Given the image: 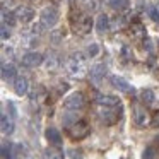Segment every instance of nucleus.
I'll list each match as a JSON object with an SVG mask.
<instances>
[{"mask_svg":"<svg viewBox=\"0 0 159 159\" xmlns=\"http://www.w3.org/2000/svg\"><path fill=\"white\" fill-rule=\"evenodd\" d=\"M94 22L93 19H91L89 14H84V12H80V14L74 16L72 17V29L74 33H77V34H89L91 29H93Z\"/></svg>","mask_w":159,"mask_h":159,"instance_id":"nucleus-1","label":"nucleus"},{"mask_svg":"<svg viewBox=\"0 0 159 159\" xmlns=\"http://www.w3.org/2000/svg\"><path fill=\"white\" fill-rule=\"evenodd\" d=\"M132 118H134V123L137 125V127H140V128L152 125L151 113L147 111V108L142 106V104H139V103H135L134 106H132Z\"/></svg>","mask_w":159,"mask_h":159,"instance_id":"nucleus-2","label":"nucleus"},{"mask_svg":"<svg viewBox=\"0 0 159 159\" xmlns=\"http://www.w3.org/2000/svg\"><path fill=\"white\" fill-rule=\"evenodd\" d=\"M98 116H99V120L103 121V123L113 125L120 120L121 110L120 108L116 110V106H101V104H98Z\"/></svg>","mask_w":159,"mask_h":159,"instance_id":"nucleus-3","label":"nucleus"},{"mask_svg":"<svg viewBox=\"0 0 159 159\" xmlns=\"http://www.w3.org/2000/svg\"><path fill=\"white\" fill-rule=\"evenodd\" d=\"M67 70H69L70 75L74 77H82L86 74V62L80 55H72L67 58Z\"/></svg>","mask_w":159,"mask_h":159,"instance_id":"nucleus-4","label":"nucleus"},{"mask_svg":"<svg viewBox=\"0 0 159 159\" xmlns=\"http://www.w3.org/2000/svg\"><path fill=\"white\" fill-rule=\"evenodd\" d=\"M67 132H69L70 139H74V140H80V139L87 137L91 132V127L87 121L84 120H79V121H74L72 125H69L67 127Z\"/></svg>","mask_w":159,"mask_h":159,"instance_id":"nucleus-5","label":"nucleus"},{"mask_svg":"<svg viewBox=\"0 0 159 159\" xmlns=\"http://www.w3.org/2000/svg\"><path fill=\"white\" fill-rule=\"evenodd\" d=\"M58 11H57L55 7H45L41 11V16H39V21H41V28H46V29H52L57 26V22H58Z\"/></svg>","mask_w":159,"mask_h":159,"instance_id":"nucleus-6","label":"nucleus"},{"mask_svg":"<svg viewBox=\"0 0 159 159\" xmlns=\"http://www.w3.org/2000/svg\"><path fill=\"white\" fill-rule=\"evenodd\" d=\"M84 104H86V99H84V94L75 91V93L69 94V96L63 99V108L69 111H77V110H82Z\"/></svg>","mask_w":159,"mask_h":159,"instance_id":"nucleus-7","label":"nucleus"},{"mask_svg":"<svg viewBox=\"0 0 159 159\" xmlns=\"http://www.w3.org/2000/svg\"><path fill=\"white\" fill-rule=\"evenodd\" d=\"M21 62H22V65L28 67V69H34V67H39L43 62H45V57H43V53H39V52H28L21 58Z\"/></svg>","mask_w":159,"mask_h":159,"instance_id":"nucleus-8","label":"nucleus"},{"mask_svg":"<svg viewBox=\"0 0 159 159\" xmlns=\"http://www.w3.org/2000/svg\"><path fill=\"white\" fill-rule=\"evenodd\" d=\"M16 17H17V21L22 22V24H29V22L34 19V11H33L31 7H28V5H19V7L16 9Z\"/></svg>","mask_w":159,"mask_h":159,"instance_id":"nucleus-9","label":"nucleus"},{"mask_svg":"<svg viewBox=\"0 0 159 159\" xmlns=\"http://www.w3.org/2000/svg\"><path fill=\"white\" fill-rule=\"evenodd\" d=\"M110 82H111V86H113L115 89H118L120 93H134V87L128 84V80H125L123 77H120V75H111Z\"/></svg>","mask_w":159,"mask_h":159,"instance_id":"nucleus-10","label":"nucleus"},{"mask_svg":"<svg viewBox=\"0 0 159 159\" xmlns=\"http://www.w3.org/2000/svg\"><path fill=\"white\" fill-rule=\"evenodd\" d=\"M28 91H29V80L22 75H17L14 80V93L17 96H24V94H28Z\"/></svg>","mask_w":159,"mask_h":159,"instance_id":"nucleus-11","label":"nucleus"},{"mask_svg":"<svg viewBox=\"0 0 159 159\" xmlns=\"http://www.w3.org/2000/svg\"><path fill=\"white\" fill-rule=\"evenodd\" d=\"M96 103L101 104V106H121L120 98L110 96V94H99V96H96Z\"/></svg>","mask_w":159,"mask_h":159,"instance_id":"nucleus-12","label":"nucleus"},{"mask_svg":"<svg viewBox=\"0 0 159 159\" xmlns=\"http://www.w3.org/2000/svg\"><path fill=\"white\" fill-rule=\"evenodd\" d=\"M104 75H106V65L104 63H98L91 69V80L94 84H99L104 79Z\"/></svg>","mask_w":159,"mask_h":159,"instance_id":"nucleus-13","label":"nucleus"},{"mask_svg":"<svg viewBox=\"0 0 159 159\" xmlns=\"http://www.w3.org/2000/svg\"><path fill=\"white\" fill-rule=\"evenodd\" d=\"M17 72H16V67L12 63H2V79L4 80H16Z\"/></svg>","mask_w":159,"mask_h":159,"instance_id":"nucleus-14","label":"nucleus"},{"mask_svg":"<svg viewBox=\"0 0 159 159\" xmlns=\"http://www.w3.org/2000/svg\"><path fill=\"white\" fill-rule=\"evenodd\" d=\"M46 139H48V142L52 145H55V147H60V145H62V135H60V132L57 130V128H48V130H46Z\"/></svg>","mask_w":159,"mask_h":159,"instance_id":"nucleus-15","label":"nucleus"},{"mask_svg":"<svg viewBox=\"0 0 159 159\" xmlns=\"http://www.w3.org/2000/svg\"><path fill=\"white\" fill-rule=\"evenodd\" d=\"M0 127H2V134L4 135H11L12 132H14V121H12V118H9L7 115H2Z\"/></svg>","mask_w":159,"mask_h":159,"instance_id":"nucleus-16","label":"nucleus"},{"mask_svg":"<svg viewBox=\"0 0 159 159\" xmlns=\"http://www.w3.org/2000/svg\"><path fill=\"white\" fill-rule=\"evenodd\" d=\"M130 36L134 39H145V28L142 24H132L130 26Z\"/></svg>","mask_w":159,"mask_h":159,"instance_id":"nucleus-17","label":"nucleus"},{"mask_svg":"<svg viewBox=\"0 0 159 159\" xmlns=\"http://www.w3.org/2000/svg\"><path fill=\"white\" fill-rule=\"evenodd\" d=\"M96 29H98V33L108 31V29H110V17L104 16V14H99V17H98V21H96Z\"/></svg>","mask_w":159,"mask_h":159,"instance_id":"nucleus-18","label":"nucleus"},{"mask_svg":"<svg viewBox=\"0 0 159 159\" xmlns=\"http://www.w3.org/2000/svg\"><path fill=\"white\" fill-rule=\"evenodd\" d=\"M108 5H110L113 11L121 12V11H127L130 2H128V0H108Z\"/></svg>","mask_w":159,"mask_h":159,"instance_id":"nucleus-19","label":"nucleus"},{"mask_svg":"<svg viewBox=\"0 0 159 159\" xmlns=\"http://www.w3.org/2000/svg\"><path fill=\"white\" fill-rule=\"evenodd\" d=\"M16 21H17V17H16V12H9V11H5V9H2V24H5V26H14L16 24Z\"/></svg>","mask_w":159,"mask_h":159,"instance_id":"nucleus-20","label":"nucleus"},{"mask_svg":"<svg viewBox=\"0 0 159 159\" xmlns=\"http://www.w3.org/2000/svg\"><path fill=\"white\" fill-rule=\"evenodd\" d=\"M45 159H63V152L58 151V149H46L45 151Z\"/></svg>","mask_w":159,"mask_h":159,"instance_id":"nucleus-21","label":"nucleus"},{"mask_svg":"<svg viewBox=\"0 0 159 159\" xmlns=\"http://www.w3.org/2000/svg\"><path fill=\"white\" fill-rule=\"evenodd\" d=\"M140 96H142V99H144V103H154V99H156V96H154V93H152L151 89H144L140 93Z\"/></svg>","mask_w":159,"mask_h":159,"instance_id":"nucleus-22","label":"nucleus"},{"mask_svg":"<svg viewBox=\"0 0 159 159\" xmlns=\"http://www.w3.org/2000/svg\"><path fill=\"white\" fill-rule=\"evenodd\" d=\"M58 58H57V57H48V58L45 60V67L48 70H55L57 67H58Z\"/></svg>","mask_w":159,"mask_h":159,"instance_id":"nucleus-23","label":"nucleus"},{"mask_svg":"<svg viewBox=\"0 0 159 159\" xmlns=\"http://www.w3.org/2000/svg\"><path fill=\"white\" fill-rule=\"evenodd\" d=\"M2 159H14V156H12V145L11 144H4V145H2Z\"/></svg>","mask_w":159,"mask_h":159,"instance_id":"nucleus-24","label":"nucleus"},{"mask_svg":"<svg viewBox=\"0 0 159 159\" xmlns=\"http://www.w3.org/2000/svg\"><path fill=\"white\" fill-rule=\"evenodd\" d=\"M147 14H149V17H151L154 22H159V11H157V7L149 5V7H147Z\"/></svg>","mask_w":159,"mask_h":159,"instance_id":"nucleus-25","label":"nucleus"},{"mask_svg":"<svg viewBox=\"0 0 159 159\" xmlns=\"http://www.w3.org/2000/svg\"><path fill=\"white\" fill-rule=\"evenodd\" d=\"M99 53V46L96 45V43H93V45L87 46V57H91V58H94V57Z\"/></svg>","mask_w":159,"mask_h":159,"instance_id":"nucleus-26","label":"nucleus"},{"mask_svg":"<svg viewBox=\"0 0 159 159\" xmlns=\"http://www.w3.org/2000/svg\"><path fill=\"white\" fill-rule=\"evenodd\" d=\"M154 156H156V151L152 147H147L142 152V159H154Z\"/></svg>","mask_w":159,"mask_h":159,"instance_id":"nucleus-27","label":"nucleus"},{"mask_svg":"<svg viewBox=\"0 0 159 159\" xmlns=\"http://www.w3.org/2000/svg\"><path fill=\"white\" fill-rule=\"evenodd\" d=\"M0 36H2L4 41H7V39L11 38V31L7 29V26H5V24H2V28H0Z\"/></svg>","mask_w":159,"mask_h":159,"instance_id":"nucleus-28","label":"nucleus"},{"mask_svg":"<svg viewBox=\"0 0 159 159\" xmlns=\"http://www.w3.org/2000/svg\"><path fill=\"white\" fill-rule=\"evenodd\" d=\"M121 24H123V21L121 19H115V21H110V29H120Z\"/></svg>","mask_w":159,"mask_h":159,"instance_id":"nucleus-29","label":"nucleus"},{"mask_svg":"<svg viewBox=\"0 0 159 159\" xmlns=\"http://www.w3.org/2000/svg\"><path fill=\"white\" fill-rule=\"evenodd\" d=\"M144 48L147 50L149 53H151V55H154V45H152V41L149 38H145V43H144Z\"/></svg>","mask_w":159,"mask_h":159,"instance_id":"nucleus-30","label":"nucleus"},{"mask_svg":"<svg viewBox=\"0 0 159 159\" xmlns=\"http://www.w3.org/2000/svg\"><path fill=\"white\" fill-rule=\"evenodd\" d=\"M121 53H123V58H134V52H132L128 46H123V48H121Z\"/></svg>","mask_w":159,"mask_h":159,"instance_id":"nucleus-31","label":"nucleus"},{"mask_svg":"<svg viewBox=\"0 0 159 159\" xmlns=\"http://www.w3.org/2000/svg\"><path fill=\"white\" fill-rule=\"evenodd\" d=\"M60 36H62V33H53V34H52V41L53 43H58L60 41V39H58Z\"/></svg>","mask_w":159,"mask_h":159,"instance_id":"nucleus-32","label":"nucleus"},{"mask_svg":"<svg viewBox=\"0 0 159 159\" xmlns=\"http://www.w3.org/2000/svg\"><path fill=\"white\" fill-rule=\"evenodd\" d=\"M157 11H159V5H157Z\"/></svg>","mask_w":159,"mask_h":159,"instance_id":"nucleus-33","label":"nucleus"}]
</instances>
